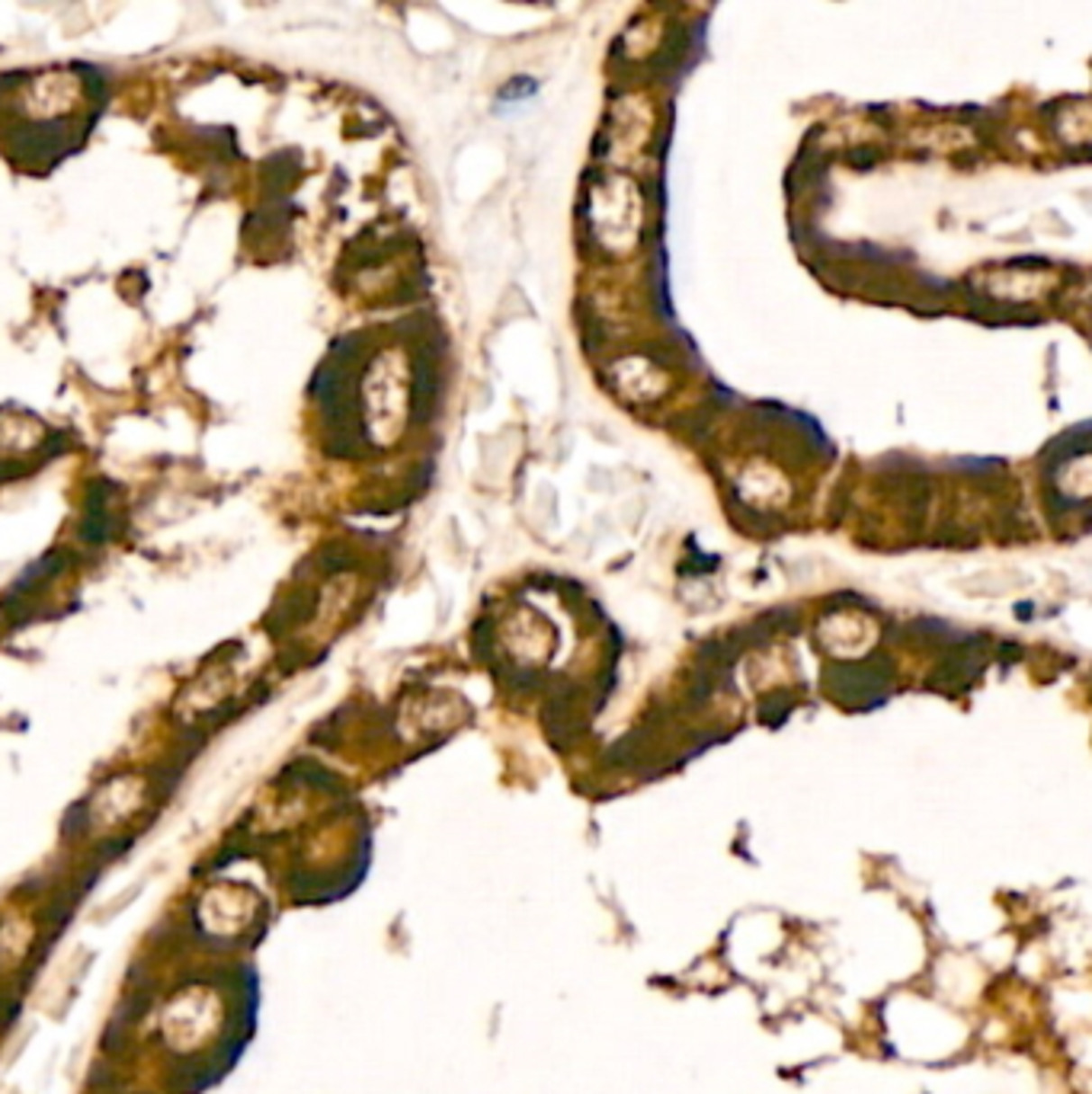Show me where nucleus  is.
Segmentation results:
<instances>
[{
  "label": "nucleus",
  "mask_w": 1092,
  "mask_h": 1094,
  "mask_svg": "<svg viewBox=\"0 0 1092 1094\" xmlns=\"http://www.w3.org/2000/svg\"><path fill=\"white\" fill-rule=\"evenodd\" d=\"M74 71H77L80 84H84V90H86V96H90V100H94V103H106V96H109V77H106V71H103V68H96V65H77Z\"/></svg>",
  "instance_id": "obj_2"
},
{
  "label": "nucleus",
  "mask_w": 1092,
  "mask_h": 1094,
  "mask_svg": "<svg viewBox=\"0 0 1092 1094\" xmlns=\"http://www.w3.org/2000/svg\"><path fill=\"white\" fill-rule=\"evenodd\" d=\"M791 708H795V698H791L788 692H776L760 704V720L769 723V727H778V723H785V717L791 714Z\"/></svg>",
  "instance_id": "obj_3"
},
{
  "label": "nucleus",
  "mask_w": 1092,
  "mask_h": 1094,
  "mask_svg": "<svg viewBox=\"0 0 1092 1094\" xmlns=\"http://www.w3.org/2000/svg\"><path fill=\"white\" fill-rule=\"evenodd\" d=\"M298 170H302V160L295 150H279L273 158L263 160L259 167V176H263V189H267V199H276V195H286V189L292 186L295 179H298Z\"/></svg>",
  "instance_id": "obj_1"
}]
</instances>
